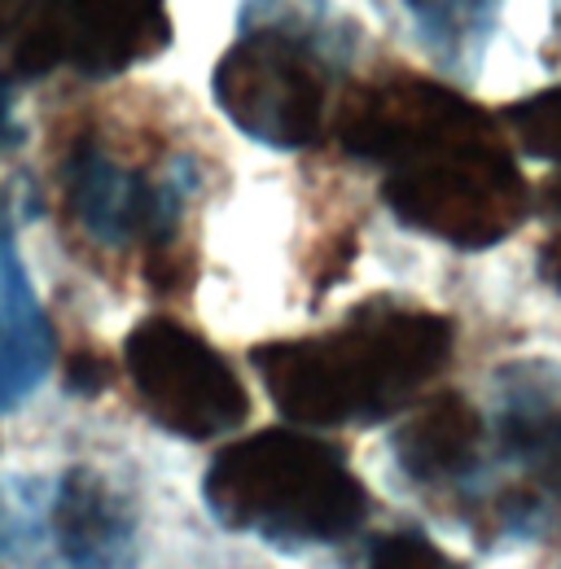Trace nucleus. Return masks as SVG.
Masks as SVG:
<instances>
[{
	"label": "nucleus",
	"mask_w": 561,
	"mask_h": 569,
	"mask_svg": "<svg viewBox=\"0 0 561 569\" xmlns=\"http://www.w3.org/2000/svg\"><path fill=\"white\" fill-rule=\"evenodd\" d=\"M540 277L561 293V223L553 228V237L540 246Z\"/></svg>",
	"instance_id": "obj_16"
},
{
	"label": "nucleus",
	"mask_w": 561,
	"mask_h": 569,
	"mask_svg": "<svg viewBox=\"0 0 561 569\" xmlns=\"http://www.w3.org/2000/svg\"><path fill=\"white\" fill-rule=\"evenodd\" d=\"M526 202V180L483 110L404 153L386 180V207L400 223L461 250H483L509 237L522 223Z\"/></svg>",
	"instance_id": "obj_3"
},
{
	"label": "nucleus",
	"mask_w": 561,
	"mask_h": 569,
	"mask_svg": "<svg viewBox=\"0 0 561 569\" xmlns=\"http://www.w3.org/2000/svg\"><path fill=\"white\" fill-rule=\"evenodd\" d=\"M27 4H31V0H0V40L13 36V27H18L22 13H27Z\"/></svg>",
	"instance_id": "obj_17"
},
{
	"label": "nucleus",
	"mask_w": 561,
	"mask_h": 569,
	"mask_svg": "<svg viewBox=\"0 0 561 569\" xmlns=\"http://www.w3.org/2000/svg\"><path fill=\"white\" fill-rule=\"evenodd\" d=\"M53 535L75 569H106L128 539V512L92 469H70L53 499Z\"/></svg>",
	"instance_id": "obj_9"
},
{
	"label": "nucleus",
	"mask_w": 561,
	"mask_h": 569,
	"mask_svg": "<svg viewBox=\"0 0 561 569\" xmlns=\"http://www.w3.org/2000/svg\"><path fill=\"white\" fill-rule=\"evenodd\" d=\"M203 496L219 526L277 543H329L368 517V491L347 460L298 429H264L228 442L210 465Z\"/></svg>",
	"instance_id": "obj_2"
},
{
	"label": "nucleus",
	"mask_w": 561,
	"mask_h": 569,
	"mask_svg": "<svg viewBox=\"0 0 561 569\" xmlns=\"http://www.w3.org/2000/svg\"><path fill=\"white\" fill-rule=\"evenodd\" d=\"M479 429H483L479 412L461 395H443V399L425 403L417 417L395 433L400 465L413 478H447L474 456Z\"/></svg>",
	"instance_id": "obj_10"
},
{
	"label": "nucleus",
	"mask_w": 561,
	"mask_h": 569,
	"mask_svg": "<svg viewBox=\"0 0 561 569\" xmlns=\"http://www.w3.org/2000/svg\"><path fill=\"white\" fill-rule=\"evenodd\" d=\"M67 381H70V390H79V395H97V390L110 381V363L97 356H75L70 359Z\"/></svg>",
	"instance_id": "obj_15"
},
{
	"label": "nucleus",
	"mask_w": 561,
	"mask_h": 569,
	"mask_svg": "<svg viewBox=\"0 0 561 569\" xmlns=\"http://www.w3.org/2000/svg\"><path fill=\"white\" fill-rule=\"evenodd\" d=\"M67 62V9L62 0H31L13 27V71L45 74Z\"/></svg>",
	"instance_id": "obj_11"
},
{
	"label": "nucleus",
	"mask_w": 561,
	"mask_h": 569,
	"mask_svg": "<svg viewBox=\"0 0 561 569\" xmlns=\"http://www.w3.org/2000/svg\"><path fill=\"white\" fill-rule=\"evenodd\" d=\"M9 137V83L0 79V141Z\"/></svg>",
	"instance_id": "obj_18"
},
{
	"label": "nucleus",
	"mask_w": 561,
	"mask_h": 569,
	"mask_svg": "<svg viewBox=\"0 0 561 569\" xmlns=\"http://www.w3.org/2000/svg\"><path fill=\"white\" fill-rule=\"evenodd\" d=\"M504 442L540 473V482L561 496V412L544 417H513L504 429Z\"/></svg>",
	"instance_id": "obj_13"
},
{
	"label": "nucleus",
	"mask_w": 561,
	"mask_h": 569,
	"mask_svg": "<svg viewBox=\"0 0 561 569\" xmlns=\"http://www.w3.org/2000/svg\"><path fill=\"white\" fill-rule=\"evenodd\" d=\"M53 363V333L40 311V298L27 281V268L0 232V408L27 399Z\"/></svg>",
	"instance_id": "obj_8"
},
{
	"label": "nucleus",
	"mask_w": 561,
	"mask_h": 569,
	"mask_svg": "<svg viewBox=\"0 0 561 569\" xmlns=\"http://www.w3.org/2000/svg\"><path fill=\"white\" fill-rule=\"evenodd\" d=\"M70 202L79 223L110 246L140 241V237L163 241L176 219V193L167 184H149L124 171L101 149H83L70 162Z\"/></svg>",
	"instance_id": "obj_6"
},
{
	"label": "nucleus",
	"mask_w": 561,
	"mask_h": 569,
	"mask_svg": "<svg viewBox=\"0 0 561 569\" xmlns=\"http://www.w3.org/2000/svg\"><path fill=\"white\" fill-rule=\"evenodd\" d=\"M544 207L558 214V223H561V176L553 180V184H549V193H544Z\"/></svg>",
	"instance_id": "obj_19"
},
{
	"label": "nucleus",
	"mask_w": 561,
	"mask_h": 569,
	"mask_svg": "<svg viewBox=\"0 0 561 569\" xmlns=\"http://www.w3.org/2000/svg\"><path fill=\"white\" fill-rule=\"evenodd\" d=\"M124 368L149 421L176 438H215L246 421L250 399L237 372L176 320H140L128 333Z\"/></svg>",
	"instance_id": "obj_4"
},
{
	"label": "nucleus",
	"mask_w": 561,
	"mask_h": 569,
	"mask_svg": "<svg viewBox=\"0 0 561 569\" xmlns=\"http://www.w3.org/2000/svg\"><path fill=\"white\" fill-rule=\"evenodd\" d=\"M417 4H421V0H417Z\"/></svg>",
	"instance_id": "obj_20"
},
{
	"label": "nucleus",
	"mask_w": 561,
	"mask_h": 569,
	"mask_svg": "<svg viewBox=\"0 0 561 569\" xmlns=\"http://www.w3.org/2000/svg\"><path fill=\"white\" fill-rule=\"evenodd\" d=\"M504 128L535 158H561V88L535 92L504 110Z\"/></svg>",
	"instance_id": "obj_12"
},
{
	"label": "nucleus",
	"mask_w": 561,
	"mask_h": 569,
	"mask_svg": "<svg viewBox=\"0 0 561 569\" xmlns=\"http://www.w3.org/2000/svg\"><path fill=\"white\" fill-rule=\"evenodd\" d=\"M452 356V325L430 311L364 307L338 333L268 342L255 368L294 426L329 429L400 412Z\"/></svg>",
	"instance_id": "obj_1"
},
{
	"label": "nucleus",
	"mask_w": 561,
	"mask_h": 569,
	"mask_svg": "<svg viewBox=\"0 0 561 569\" xmlns=\"http://www.w3.org/2000/svg\"><path fill=\"white\" fill-rule=\"evenodd\" d=\"M368 569H461L447 552H439L430 539H421L413 530H400V535H386L377 539Z\"/></svg>",
	"instance_id": "obj_14"
},
{
	"label": "nucleus",
	"mask_w": 561,
	"mask_h": 569,
	"mask_svg": "<svg viewBox=\"0 0 561 569\" xmlns=\"http://www.w3.org/2000/svg\"><path fill=\"white\" fill-rule=\"evenodd\" d=\"M67 62L83 74H119L163 53L171 40L167 0H62Z\"/></svg>",
	"instance_id": "obj_7"
},
{
	"label": "nucleus",
	"mask_w": 561,
	"mask_h": 569,
	"mask_svg": "<svg viewBox=\"0 0 561 569\" xmlns=\"http://www.w3.org/2000/svg\"><path fill=\"white\" fill-rule=\"evenodd\" d=\"M219 110L273 149H307L325 132V79L303 44L259 31L233 44L215 67Z\"/></svg>",
	"instance_id": "obj_5"
}]
</instances>
